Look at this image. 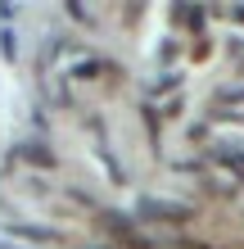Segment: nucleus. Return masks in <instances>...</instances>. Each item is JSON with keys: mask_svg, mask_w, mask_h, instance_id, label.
Masks as SVG:
<instances>
[]
</instances>
